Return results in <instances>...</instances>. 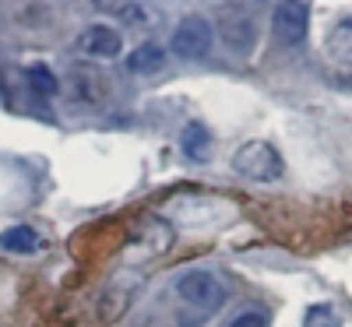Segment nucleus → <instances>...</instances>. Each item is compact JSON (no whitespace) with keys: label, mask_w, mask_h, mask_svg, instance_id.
Instances as JSON below:
<instances>
[{"label":"nucleus","mask_w":352,"mask_h":327,"mask_svg":"<svg viewBox=\"0 0 352 327\" xmlns=\"http://www.w3.org/2000/svg\"><path fill=\"white\" fill-rule=\"evenodd\" d=\"M78 46L88 56H116V53L124 49V39L109 25H88L85 32H81V39H78Z\"/></svg>","instance_id":"obj_7"},{"label":"nucleus","mask_w":352,"mask_h":327,"mask_svg":"<svg viewBox=\"0 0 352 327\" xmlns=\"http://www.w3.org/2000/svg\"><path fill=\"white\" fill-rule=\"evenodd\" d=\"M328 56L335 64H352V14L342 18L331 32H328V43H324Z\"/></svg>","instance_id":"obj_8"},{"label":"nucleus","mask_w":352,"mask_h":327,"mask_svg":"<svg viewBox=\"0 0 352 327\" xmlns=\"http://www.w3.org/2000/svg\"><path fill=\"white\" fill-rule=\"evenodd\" d=\"M176 295H180L187 306H194L201 313V320H208V313H215L226 303L222 282L208 271H184L180 278H176Z\"/></svg>","instance_id":"obj_2"},{"label":"nucleus","mask_w":352,"mask_h":327,"mask_svg":"<svg viewBox=\"0 0 352 327\" xmlns=\"http://www.w3.org/2000/svg\"><path fill=\"white\" fill-rule=\"evenodd\" d=\"M215 36L222 39V46L236 56H250L257 46V21L250 14V8L243 4H226L219 8L215 18Z\"/></svg>","instance_id":"obj_1"},{"label":"nucleus","mask_w":352,"mask_h":327,"mask_svg":"<svg viewBox=\"0 0 352 327\" xmlns=\"http://www.w3.org/2000/svg\"><path fill=\"white\" fill-rule=\"evenodd\" d=\"M162 64H166V53H162L155 43H144V46H138V49L127 56V71H131V74H159Z\"/></svg>","instance_id":"obj_9"},{"label":"nucleus","mask_w":352,"mask_h":327,"mask_svg":"<svg viewBox=\"0 0 352 327\" xmlns=\"http://www.w3.org/2000/svg\"><path fill=\"white\" fill-rule=\"evenodd\" d=\"M25 78H28V84H32V92H39V95H56L60 92V81H56V74L46 64H28Z\"/></svg>","instance_id":"obj_12"},{"label":"nucleus","mask_w":352,"mask_h":327,"mask_svg":"<svg viewBox=\"0 0 352 327\" xmlns=\"http://www.w3.org/2000/svg\"><path fill=\"white\" fill-rule=\"evenodd\" d=\"M232 166H236L240 176H247V180H257V183H272L282 176L285 162L282 155L275 152V148L268 141H247L236 155H232Z\"/></svg>","instance_id":"obj_3"},{"label":"nucleus","mask_w":352,"mask_h":327,"mask_svg":"<svg viewBox=\"0 0 352 327\" xmlns=\"http://www.w3.org/2000/svg\"><path fill=\"white\" fill-rule=\"evenodd\" d=\"M64 92H67V99H71V102L96 106V102H102V99H106V78H102L96 67L81 64V67H74V71L67 74Z\"/></svg>","instance_id":"obj_6"},{"label":"nucleus","mask_w":352,"mask_h":327,"mask_svg":"<svg viewBox=\"0 0 352 327\" xmlns=\"http://www.w3.org/2000/svg\"><path fill=\"white\" fill-rule=\"evenodd\" d=\"M0 247L11 250V253H32L39 247V236L28 229V225H14V229L0 232Z\"/></svg>","instance_id":"obj_10"},{"label":"nucleus","mask_w":352,"mask_h":327,"mask_svg":"<svg viewBox=\"0 0 352 327\" xmlns=\"http://www.w3.org/2000/svg\"><path fill=\"white\" fill-rule=\"evenodd\" d=\"M229 327H268V313L264 310H243L229 320Z\"/></svg>","instance_id":"obj_13"},{"label":"nucleus","mask_w":352,"mask_h":327,"mask_svg":"<svg viewBox=\"0 0 352 327\" xmlns=\"http://www.w3.org/2000/svg\"><path fill=\"white\" fill-rule=\"evenodd\" d=\"M272 32L282 46H303L310 32V8L307 0H278L272 11Z\"/></svg>","instance_id":"obj_5"},{"label":"nucleus","mask_w":352,"mask_h":327,"mask_svg":"<svg viewBox=\"0 0 352 327\" xmlns=\"http://www.w3.org/2000/svg\"><path fill=\"white\" fill-rule=\"evenodd\" d=\"M180 144H184V152H187L190 159H208V144H212V137H208V131H204L201 124H187Z\"/></svg>","instance_id":"obj_11"},{"label":"nucleus","mask_w":352,"mask_h":327,"mask_svg":"<svg viewBox=\"0 0 352 327\" xmlns=\"http://www.w3.org/2000/svg\"><path fill=\"white\" fill-rule=\"evenodd\" d=\"M212 43H215V28L208 18L201 14H187L180 25L173 28V39H169V49L184 60H204L212 53Z\"/></svg>","instance_id":"obj_4"}]
</instances>
